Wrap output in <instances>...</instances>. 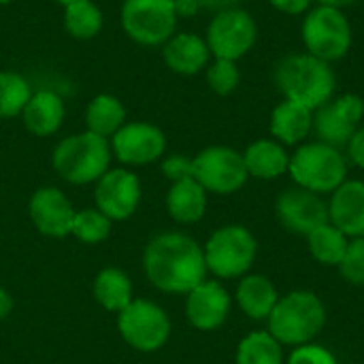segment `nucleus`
Wrapping results in <instances>:
<instances>
[{"label": "nucleus", "mask_w": 364, "mask_h": 364, "mask_svg": "<svg viewBox=\"0 0 364 364\" xmlns=\"http://www.w3.org/2000/svg\"><path fill=\"white\" fill-rule=\"evenodd\" d=\"M9 2H13V0H0V4H9Z\"/></svg>", "instance_id": "nucleus-43"}, {"label": "nucleus", "mask_w": 364, "mask_h": 364, "mask_svg": "<svg viewBox=\"0 0 364 364\" xmlns=\"http://www.w3.org/2000/svg\"><path fill=\"white\" fill-rule=\"evenodd\" d=\"M109 232H111V220L98 209H85V211L75 213L70 235H75L79 241L100 243L109 237Z\"/></svg>", "instance_id": "nucleus-31"}, {"label": "nucleus", "mask_w": 364, "mask_h": 364, "mask_svg": "<svg viewBox=\"0 0 364 364\" xmlns=\"http://www.w3.org/2000/svg\"><path fill=\"white\" fill-rule=\"evenodd\" d=\"M11 309H13V299H11V294H9L6 290L0 288V320H4V318L11 314Z\"/></svg>", "instance_id": "nucleus-40"}, {"label": "nucleus", "mask_w": 364, "mask_h": 364, "mask_svg": "<svg viewBox=\"0 0 364 364\" xmlns=\"http://www.w3.org/2000/svg\"><path fill=\"white\" fill-rule=\"evenodd\" d=\"M230 314V296L218 282H200L188 292L186 316L198 331L220 328Z\"/></svg>", "instance_id": "nucleus-16"}, {"label": "nucleus", "mask_w": 364, "mask_h": 364, "mask_svg": "<svg viewBox=\"0 0 364 364\" xmlns=\"http://www.w3.org/2000/svg\"><path fill=\"white\" fill-rule=\"evenodd\" d=\"M301 41L307 53L333 64L343 60L354 43L352 21L343 9L314 4L301 23Z\"/></svg>", "instance_id": "nucleus-6"}, {"label": "nucleus", "mask_w": 364, "mask_h": 364, "mask_svg": "<svg viewBox=\"0 0 364 364\" xmlns=\"http://www.w3.org/2000/svg\"><path fill=\"white\" fill-rule=\"evenodd\" d=\"M173 2H175L177 17H192L200 11L198 0H173Z\"/></svg>", "instance_id": "nucleus-39"}, {"label": "nucleus", "mask_w": 364, "mask_h": 364, "mask_svg": "<svg viewBox=\"0 0 364 364\" xmlns=\"http://www.w3.org/2000/svg\"><path fill=\"white\" fill-rule=\"evenodd\" d=\"M277 301V288L264 275H243L237 286V303L252 320H269Z\"/></svg>", "instance_id": "nucleus-23"}, {"label": "nucleus", "mask_w": 364, "mask_h": 364, "mask_svg": "<svg viewBox=\"0 0 364 364\" xmlns=\"http://www.w3.org/2000/svg\"><path fill=\"white\" fill-rule=\"evenodd\" d=\"M203 252L207 271L222 279H232L247 275L256 260L258 243L245 226L230 224L215 230Z\"/></svg>", "instance_id": "nucleus-7"}, {"label": "nucleus", "mask_w": 364, "mask_h": 364, "mask_svg": "<svg viewBox=\"0 0 364 364\" xmlns=\"http://www.w3.org/2000/svg\"><path fill=\"white\" fill-rule=\"evenodd\" d=\"M348 243H350L348 237L339 228H335L331 222L307 235L309 254L316 258V262H320L324 267H339V262L348 250Z\"/></svg>", "instance_id": "nucleus-28"}, {"label": "nucleus", "mask_w": 364, "mask_h": 364, "mask_svg": "<svg viewBox=\"0 0 364 364\" xmlns=\"http://www.w3.org/2000/svg\"><path fill=\"white\" fill-rule=\"evenodd\" d=\"M64 100L51 90L32 92L28 105L21 111L23 126L34 136H51L64 122Z\"/></svg>", "instance_id": "nucleus-21"}, {"label": "nucleus", "mask_w": 364, "mask_h": 364, "mask_svg": "<svg viewBox=\"0 0 364 364\" xmlns=\"http://www.w3.org/2000/svg\"><path fill=\"white\" fill-rule=\"evenodd\" d=\"M269 128L273 139L282 145L299 147L309 139V134H314V111L305 105L284 98L279 105H275Z\"/></svg>", "instance_id": "nucleus-20"}, {"label": "nucleus", "mask_w": 364, "mask_h": 364, "mask_svg": "<svg viewBox=\"0 0 364 364\" xmlns=\"http://www.w3.org/2000/svg\"><path fill=\"white\" fill-rule=\"evenodd\" d=\"M358 0H316V4H324V6H335V9H348L352 4H356Z\"/></svg>", "instance_id": "nucleus-41"}, {"label": "nucleus", "mask_w": 364, "mask_h": 364, "mask_svg": "<svg viewBox=\"0 0 364 364\" xmlns=\"http://www.w3.org/2000/svg\"><path fill=\"white\" fill-rule=\"evenodd\" d=\"M326 324V307L316 292L294 290L279 296L269 316V333L282 346H307Z\"/></svg>", "instance_id": "nucleus-3"}, {"label": "nucleus", "mask_w": 364, "mask_h": 364, "mask_svg": "<svg viewBox=\"0 0 364 364\" xmlns=\"http://www.w3.org/2000/svg\"><path fill=\"white\" fill-rule=\"evenodd\" d=\"M346 147H348V154H346L348 162H352L354 166H358V168L364 171V126H360L352 134V139H350V143Z\"/></svg>", "instance_id": "nucleus-36"}, {"label": "nucleus", "mask_w": 364, "mask_h": 364, "mask_svg": "<svg viewBox=\"0 0 364 364\" xmlns=\"http://www.w3.org/2000/svg\"><path fill=\"white\" fill-rule=\"evenodd\" d=\"M30 218L43 235L60 239L70 235L75 211L60 190L41 188L30 198Z\"/></svg>", "instance_id": "nucleus-17"}, {"label": "nucleus", "mask_w": 364, "mask_h": 364, "mask_svg": "<svg viewBox=\"0 0 364 364\" xmlns=\"http://www.w3.org/2000/svg\"><path fill=\"white\" fill-rule=\"evenodd\" d=\"M119 333L139 352L160 350L171 335V320L158 305L149 301H132L119 311Z\"/></svg>", "instance_id": "nucleus-12"}, {"label": "nucleus", "mask_w": 364, "mask_h": 364, "mask_svg": "<svg viewBox=\"0 0 364 364\" xmlns=\"http://www.w3.org/2000/svg\"><path fill=\"white\" fill-rule=\"evenodd\" d=\"M119 17L126 36L145 47H162L179 21L173 0H124Z\"/></svg>", "instance_id": "nucleus-8"}, {"label": "nucleus", "mask_w": 364, "mask_h": 364, "mask_svg": "<svg viewBox=\"0 0 364 364\" xmlns=\"http://www.w3.org/2000/svg\"><path fill=\"white\" fill-rule=\"evenodd\" d=\"M273 81L286 100L305 105L311 111L326 105L337 92V75L333 64L307 51L284 55L275 64Z\"/></svg>", "instance_id": "nucleus-2"}, {"label": "nucleus", "mask_w": 364, "mask_h": 364, "mask_svg": "<svg viewBox=\"0 0 364 364\" xmlns=\"http://www.w3.org/2000/svg\"><path fill=\"white\" fill-rule=\"evenodd\" d=\"M94 296L107 311H122L132 303V284L119 269H105L94 282Z\"/></svg>", "instance_id": "nucleus-26"}, {"label": "nucleus", "mask_w": 364, "mask_h": 364, "mask_svg": "<svg viewBox=\"0 0 364 364\" xmlns=\"http://www.w3.org/2000/svg\"><path fill=\"white\" fill-rule=\"evenodd\" d=\"M348 156L328 143L311 141L290 156L288 173L294 183L316 194H333L348 179Z\"/></svg>", "instance_id": "nucleus-4"}, {"label": "nucleus", "mask_w": 364, "mask_h": 364, "mask_svg": "<svg viewBox=\"0 0 364 364\" xmlns=\"http://www.w3.org/2000/svg\"><path fill=\"white\" fill-rule=\"evenodd\" d=\"M166 209L175 222L194 224L207 211V190L194 177L175 181L166 194Z\"/></svg>", "instance_id": "nucleus-24"}, {"label": "nucleus", "mask_w": 364, "mask_h": 364, "mask_svg": "<svg viewBox=\"0 0 364 364\" xmlns=\"http://www.w3.org/2000/svg\"><path fill=\"white\" fill-rule=\"evenodd\" d=\"M162 62L171 73L198 75L211 62V51L205 36L196 32H175L162 45Z\"/></svg>", "instance_id": "nucleus-19"}, {"label": "nucleus", "mask_w": 364, "mask_h": 364, "mask_svg": "<svg viewBox=\"0 0 364 364\" xmlns=\"http://www.w3.org/2000/svg\"><path fill=\"white\" fill-rule=\"evenodd\" d=\"M237 364H284L282 343L271 333H250L237 348Z\"/></svg>", "instance_id": "nucleus-29"}, {"label": "nucleus", "mask_w": 364, "mask_h": 364, "mask_svg": "<svg viewBox=\"0 0 364 364\" xmlns=\"http://www.w3.org/2000/svg\"><path fill=\"white\" fill-rule=\"evenodd\" d=\"M162 173L166 179L175 181H183L194 177V166H192V158L181 156V154H173L162 162Z\"/></svg>", "instance_id": "nucleus-35"}, {"label": "nucleus", "mask_w": 364, "mask_h": 364, "mask_svg": "<svg viewBox=\"0 0 364 364\" xmlns=\"http://www.w3.org/2000/svg\"><path fill=\"white\" fill-rule=\"evenodd\" d=\"M111 162V143L90 130L62 139L51 156L55 173L68 183L83 186L98 181Z\"/></svg>", "instance_id": "nucleus-5"}, {"label": "nucleus", "mask_w": 364, "mask_h": 364, "mask_svg": "<svg viewBox=\"0 0 364 364\" xmlns=\"http://www.w3.org/2000/svg\"><path fill=\"white\" fill-rule=\"evenodd\" d=\"M269 4L284 15H305L316 0H269Z\"/></svg>", "instance_id": "nucleus-37"}, {"label": "nucleus", "mask_w": 364, "mask_h": 364, "mask_svg": "<svg viewBox=\"0 0 364 364\" xmlns=\"http://www.w3.org/2000/svg\"><path fill=\"white\" fill-rule=\"evenodd\" d=\"M243 162L250 177L269 181L288 173L290 154L286 145H282L275 139H258L250 143L247 149L243 151Z\"/></svg>", "instance_id": "nucleus-22"}, {"label": "nucleus", "mask_w": 364, "mask_h": 364, "mask_svg": "<svg viewBox=\"0 0 364 364\" xmlns=\"http://www.w3.org/2000/svg\"><path fill=\"white\" fill-rule=\"evenodd\" d=\"M328 222L348 239L364 237V181L346 179L331 194Z\"/></svg>", "instance_id": "nucleus-18"}, {"label": "nucleus", "mask_w": 364, "mask_h": 364, "mask_svg": "<svg viewBox=\"0 0 364 364\" xmlns=\"http://www.w3.org/2000/svg\"><path fill=\"white\" fill-rule=\"evenodd\" d=\"M192 166L194 179L207 192L215 194H232L241 190L250 177L243 162V154L226 145L205 147L192 158Z\"/></svg>", "instance_id": "nucleus-10"}, {"label": "nucleus", "mask_w": 364, "mask_h": 364, "mask_svg": "<svg viewBox=\"0 0 364 364\" xmlns=\"http://www.w3.org/2000/svg\"><path fill=\"white\" fill-rule=\"evenodd\" d=\"M145 273L158 290L188 294L205 282V252L194 239L181 232L158 235L145 250Z\"/></svg>", "instance_id": "nucleus-1"}, {"label": "nucleus", "mask_w": 364, "mask_h": 364, "mask_svg": "<svg viewBox=\"0 0 364 364\" xmlns=\"http://www.w3.org/2000/svg\"><path fill=\"white\" fill-rule=\"evenodd\" d=\"M275 215L288 232L307 237L316 228L328 224V203L320 194L296 186L277 196Z\"/></svg>", "instance_id": "nucleus-13"}, {"label": "nucleus", "mask_w": 364, "mask_h": 364, "mask_svg": "<svg viewBox=\"0 0 364 364\" xmlns=\"http://www.w3.org/2000/svg\"><path fill=\"white\" fill-rule=\"evenodd\" d=\"M286 364H337V358L333 356L331 350L316 346V343H307V346L294 348V352L290 354Z\"/></svg>", "instance_id": "nucleus-34"}, {"label": "nucleus", "mask_w": 364, "mask_h": 364, "mask_svg": "<svg viewBox=\"0 0 364 364\" xmlns=\"http://www.w3.org/2000/svg\"><path fill=\"white\" fill-rule=\"evenodd\" d=\"M363 117L364 98L360 94L348 92L333 96L326 105L314 111V134L318 141L341 149L360 128Z\"/></svg>", "instance_id": "nucleus-11"}, {"label": "nucleus", "mask_w": 364, "mask_h": 364, "mask_svg": "<svg viewBox=\"0 0 364 364\" xmlns=\"http://www.w3.org/2000/svg\"><path fill=\"white\" fill-rule=\"evenodd\" d=\"M205 41L209 45L211 58L239 62L258 43V23L254 15L241 6L220 11L211 17Z\"/></svg>", "instance_id": "nucleus-9"}, {"label": "nucleus", "mask_w": 364, "mask_h": 364, "mask_svg": "<svg viewBox=\"0 0 364 364\" xmlns=\"http://www.w3.org/2000/svg\"><path fill=\"white\" fill-rule=\"evenodd\" d=\"M200 9L211 11L213 15L220 11H228V9H237L241 4V0H198Z\"/></svg>", "instance_id": "nucleus-38"}, {"label": "nucleus", "mask_w": 364, "mask_h": 364, "mask_svg": "<svg viewBox=\"0 0 364 364\" xmlns=\"http://www.w3.org/2000/svg\"><path fill=\"white\" fill-rule=\"evenodd\" d=\"M32 96L28 79L15 70H0V119L21 115Z\"/></svg>", "instance_id": "nucleus-30"}, {"label": "nucleus", "mask_w": 364, "mask_h": 364, "mask_svg": "<svg viewBox=\"0 0 364 364\" xmlns=\"http://www.w3.org/2000/svg\"><path fill=\"white\" fill-rule=\"evenodd\" d=\"M58 4H62V6H66V4H70V2H75V0H55Z\"/></svg>", "instance_id": "nucleus-42"}, {"label": "nucleus", "mask_w": 364, "mask_h": 364, "mask_svg": "<svg viewBox=\"0 0 364 364\" xmlns=\"http://www.w3.org/2000/svg\"><path fill=\"white\" fill-rule=\"evenodd\" d=\"M105 17L96 2L75 0L64 6V30L79 41H90L102 30Z\"/></svg>", "instance_id": "nucleus-27"}, {"label": "nucleus", "mask_w": 364, "mask_h": 364, "mask_svg": "<svg viewBox=\"0 0 364 364\" xmlns=\"http://www.w3.org/2000/svg\"><path fill=\"white\" fill-rule=\"evenodd\" d=\"M339 273L348 284L364 286V237L348 243V250L339 262Z\"/></svg>", "instance_id": "nucleus-33"}, {"label": "nucleus", "mask_w": 364, "mask_h": 364, "mask_svg": "<svg viewBox=\"0 0 364 364\" xmlns=\"http://www.w3.org/2000/svg\"><path fill=\"white\" fill-rule=\"evenodd\" d=\"M166 149L164 132L149 122H130L124 124L111 136V154L124 164L143 166L162 158Z\"/></svg>", "instance_id": "nucleus-14"}, {"label": "nucleus", "mask_w": 364, "mask_h": 364, "mask_svg": "<svg viewBox=\"0 0 364 364\" xmlns=\"http://www.w3.org/2000/svg\"><path fill=\"white\" fill-rule=\"evenodd\" d=\"M205 79H207V85L213 94L230 96L241 83V70H239L237 62L213 58L209 62V66L205 68Z\"/></svg>", "instance_id": "nucleus-32"}, {"label": "nucleus", "mask_w": 364, "mask_h": 364, "mask_svg": "<svg viewBox=\"0 0 364 364\" xmlns=\"http://www.w3.org/2000/svg\"><path fill=\"white\" fill-rule=\"evenodd\" d=\"M96 207L109 220L130 218L141 200V183L126 168H111L96 181Z\"/></svg>", "instance_id": "nucleus-15"}, {"label": "nucleus", "mask_w": 364, "mask_h": 364, "mask_svg": "<svg viewBox=\"0 0 364 364\" xmlns=\"http://www.w3.org/2000/svg\"><path fill=\"white\" fill-rule=\"evenodd\" d=\"M85 124L98 136H113L126 124V107L113 94H98L85 107Z\"/></svg>", "instance_id": "nucleus-25"}]
</instances>
